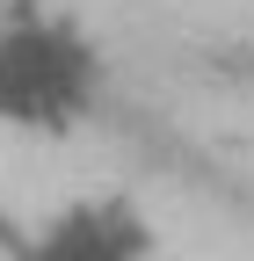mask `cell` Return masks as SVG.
Masks as SVG:
<instances>
[{
	"label": "cell",
	"instance_id": "2",
	"mask_svg": "<svg viewBox=\"0 0 254 261\" xmlns=\"http://www.w3.org/2000/svg\"><path fill=\"white\" fill-rule=\"evenodd\" d=\"M22 261H160V232L131 196H73L37 225Z\"/></svg>",
	"mask_w": 254,
	"mask_h": 261
},
{
	"label": "cell",
	"instance_id": "1",
	"mask_svg": "<svg viewBox=\"0 0 254 261\" xmlns=\"http://www.w3.org/2000/svg\"><path fill=\"white\" fill-rule=\"evenodd\" d=\"M109 80L102 44L73 15H15L0 22V123L66 138L94 116Z\"/></svg>",
	"mask_w": 254,
	"mask_h": 261
},
{
	"label": "cell",
	"instance_id": "3",
	"mask_svg": "<svg viewBox=\"0 0 254 261\" xmlns=\"http://www.w3.org/2000/svg\"><path fill=\"white\" fill-rule=\"evenodd\" d=\"M0 8H8V0H0Z\"/></svg>",
	"mask_w": 254,
	"mask_h": 261
}]
</instances>
